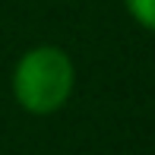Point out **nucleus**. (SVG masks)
Here are the masks:
<instances>
[{
	"label": "nucleus",
	"instance_id": "f257e3e1",
	"mask_svg": "<svg viewBox=\"0 0 155 155\" xmlns=\"http://www.w3.org/2000/svg\"><path fill=\"white\" fill-rule=\"evenodd\" d=\"M73 92V60L54 45H38L13 70V95L32 114H54Z\"/></svg>",
	"mask_w": 155,
	"mask_h": 155
},
{
	"label": "nucleus",
	"instance_id": "f03ea898",
	"mask_svg": "<svg viewBox=\"0 0 155 155\" xmlns=\"http://www.w3.org/2000/svg\"><path fill=\"white\" fill-rule=\"evenodd\" d=\"M127 10H130V16L136 19L143 29L155 32V0H124Z\"/></svg>",
	"mask_w": 155,
	"mask_h": 155
}]
</instances>
